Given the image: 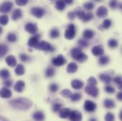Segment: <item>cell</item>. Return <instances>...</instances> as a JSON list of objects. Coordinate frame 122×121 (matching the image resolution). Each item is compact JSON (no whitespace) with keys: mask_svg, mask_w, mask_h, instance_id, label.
Here are the masks:
<instances>
[{"mask_svg":"<svg viewBox=\"0 0 122 121\" xmlns=\"http://www.w3.org/2000/svg\"><path fill=\"white\" fill-rule=\"evenodd\" d=\"M84 107H85V109L87 111H88V112H94L96 110V108H97V104L95 103H94L93 101H92L87 100L85 102Z\"/></svg>","mask_w":122,"mask_h":121,"instance_id":"cell-10","label":"cell"},{"mask_svg":"<svg viewBox=\"0 0 122 121\" xmlns=\"http://www.w3.org/2000/svg\"><path fill=\"white\" fill-rule=\"evenodd\" d=\"M58 90V86L56 84H51V86H50V91H51V92L54 93V92H56Z\"/></svg>","mask_w":122,"mask_h":121,"instance_id":"cell-49","label":"cell"},{"mask_svg":"<svg viewBox=\"0 0 122 121\" xmlns=\"http://www.w3.org/2000/svg\"><path fill=\"white\" fill-rule=\"evenodd\" d=\"M15 73L18 75V76H21L24 75L25 73V68L24 67V65H22L21 64H17L16 69H15Z\"/></svg>","mask_w":122,"mask_h":121,"instance_id":"cell-22","label":"cell"},{"mask_svg":"<svg viewBox=\"0 0 122 121\" xmlns=\"http://www.w3.org/2000/svg\"><path fill=\"white\" fill-rule=\"evenodd\" d=\"M104 105L107 108L111 109V108H114L115 107V103L114 101L111 100V99H105L104 102Z\"/></svg>","mask_w":122,"mask_h":121,"instance_id":"cell-24","label":"cell"},{"mask_svg":"<svg viewBox=\"0 0 122 121\" xmlns=\"http://www.w3.org/2000/svg\"><path fill=\"white\" fill-rule=\"evenodd\" d=\"M78 69V67L77 64L75 62H70L67 67V71L68 73H75L77 71Z\"/></svg>","mask_w":122,"mask_h":121,"instance_id":"cell-19","label":"cell"},{"mask_svg":"<svg viewBox=\"0 0 122 121\" xmlns=\"http://www.w3.org/2000/svg\"><path fill=\"white\" fill-rule=\"evenodd\" d=\"M66 62H67V60H65V58H64V56L62 55H59L58 57H56V58H54L52 60V63L56 67H61V66H62Z\"/></svg>","mask_w":122,"mask_h":121,"instance_id":"cell-8","label":"cell"},{"mask_svg":"<svg viewBox=\"0 0 122 121\" xmlns=\"http://www.w3.org/2000/svg\"><path fill=\"white\" fill-rule=\"evenodd\" d=\"M65 2L63 0H57L56 1V8L59 10V11H62L65 8Z\"/></svg>","mask_w":122,"mask_h":121,"instance_id":"cell-25","label":"cell"},{"mask_svg":"<svg viewBox=\"0 0 122 121\" xmlns=\"http://www.w3.org/2000/svg\"><path fill=\"white\" fill-rule=\"evenodd\" d=\"M112 21L109 19H105L102 25V26H99V29H108L111 27L112 26Z\"/></svg>","mask_w":122,"mask_h":121,"instance_id":"cell-30","label":"cell"},{"mask_svg":"<svg viewBox=\"0 0 122 121\" xmlns=\"http://www.w3.org/2000/svg\"><path fill=\"white\" fill-rule=\"evenodd\" d=\"M12 7H13L12 2L9 1H6L4 3H2V4L0 6V12L3 13V14L8 13L11 10Z\"/></svg>","mask_w":122,"mask_h":121,"instance_id":"cell-6","label":"cell"},{"mask_svg":"<svg viewBox=\"0 0 122 121\" xmlns=\"http://www.w3.org/2000/svg\"><path fill=\"white\" fill-rule=\"evenodd\" d=\"M119 118H120V120L122 121V111L120 112V114H119Z\"/></svg>","mask_w":122,"mask_h":121,"instance_id":"cell-58","label":"cell"},{"mask_svg":"<svg viewBox=\"0 0 122 121\" xmlns=\"http://www.w3.org/2000/svg\"><path fill=\"white\" fill-rule=\"evenodd\" d=\"M114 83H116L117 84H119L121 82H122V77L121 76H117L114 79Z\"/></svg>","mask_w":122,"mask_h":121,"instance_id":"cell-52","label":"cell"},{"mask_svg":"<svg viewBox=\"0 0 122 121\" xmlns=\"http://www.w3.org/2000/svg\"><path fill=\"white\" fill-rule=\"evenodd\" d=\"M20 59H21V60L23 61V62H26V61L29 60V56L27 55H26V54L22 53V54L20 55Z\"/></svg>","mask_w":122,"mask_h":121,"instance_id":"cell-51","label":"cell"},{"mask_svg":"<svg viewBox=\"0 0 122 121\" xmlns=\"http://www.w3.org/2000/svg\"><path fill=\"white\" fill-rule=\"evenodd\" d=\"M82 96L80 93H74V94H72L70 98H71V101H74V102H76V101H78L79 100H80Z\"/></svg>","mask_w":122,"mask_h":121,"instance_id":"cell-40","label":"cell"},{"mask_svg":"<svg viewBox=\"0 0 122 121\" xmlns=\"http://www.w3.org/2000/svg\"><path fill=\"white\" fill-rule=\"evenodd\" d=\"M9 23V16L6 14L1 15L0 16V24L3 26L7 25Z\"/></svg>","mask_w":122,"mask_h":121,"instance_id":"cell-31","label":"cell"},{"mask_svg":"<svg viewBox=\"0 0 122 121\" xmlns=\"http://www.w3.org/2000/svg\"><path fill=\"white\" fill-rule=\"evenodd\" d=\"M39 38H40L39 35H35L34 36L31 37L28 41V45L30 48H34L37 49V47L40 43Z\"/></svg>","mask_w":122,"mask_h":121,"instance_id":"cell-7","label":"cell"},{"mask_svg":"<svg viewBox=\"0 0 122 121\" xmlns=\"http://www.w3.org/2000/svg\"><path fill=\"white\" fill-rule=\"evenodd\" d=\"M84 7L87 10H92L94 8V4L92 2H87L84 4Z\"/></svg>","mask_w":122,"mask_h":121,"instance_id":"cell-46","label":"cell"},{"mask_svg":"<svg viewBox=\"0 0 122 121\" xmlns=\"http://www.w3.org/2000/svg\"><path fill=\"white\" fill-rule=\"evenodd\" d=\"M12 93L8 88L3 87L0 89V97L2 98H11Z\"/></svg>","mask_w":122,"mask_h":121,"instance_id":"cell-14","label":"cell"},{"mask_svg":"<svg viewBox=\"0 0 122 121\" xmlns=\"http://www.w3.org/2000/svg\"><path fill=\"white\" fill-rule=\"evenodd\" d=\"M94 1H101L102 0H94Z\"/></svg>","mask_w":122,"mask_h":121,"instance_id":"cell-60","label":"cell"},{"mask_svg":"<svg viewBox=\"0 0 122 121\" xmlns=\"http://www.w3.org/2000/svg\"><path fill=\"white\" fill-rule=\"evenodd\" d=\"M24 88H25V83L24 81L21 80H19L14 86V90L18 93L22 92L24 91Z\"/></svg>","mask_w":122,"mask_h":121,"instance_id":"cell-17","label":"cell"},{"mask_svg":"<svg viewBox=\"0 0 122 121\" xmlns=\"http://www.w3.org/2000/svg\"><path fill=\"white\" fill-rule=\"evenodd\" d=\"M87 83H88V84H90V85H94V86H96V85L97 84V79H96L94 77H90V78L88 79V80H87Z\"/></svg>","mask_w":122,"mask_h":121,"instance_id":"cell-44","label":"cell"},{"mask_svg":"<svg viewBox=\"0 0 122 121\" xmlns=\"http://www.w3.org/2000/svg\"><path fill=\"white\" fill-rule=\"evenodd\" d=\"M25 30L31 34H35L38 31V27L36 24L28 23L25 25Z\"/></svg>","mask_w":122,"mask_h":121,"instance_id":"cell-12","label":"cell"},{"mask_svg":"<svg viewBox=\"0 0 122 121\" xmlns=\"http://www.w3.org/2000/svg\"><path fill=\"white\" fill-rule=\"evenodd\" d=\"M69 118H70V121H82V116L81 113L80 111H70V113L69 115Z\"/></svg>","mask_w":122,"mask_h":121,"instance_id":"cell-11","label":"cell"},{"mask_svg":"<svg viewBox=\"0 0 122 121\" xmlns=\"http://www.w3.org/2000/svg\"><path fill=\"white\" fill-rule=\"evenodd\" d=\"M94 36V32L90 29H86L83 32V37L86 39H92Z\"/></svg>","mask_w":122,"mask_h":121,"instance_id":"cell-26","label":"cell"},{"mask_svg":"<svg viewBox=\"0 0 122 121\" xmlns=\"http://www.w3.org/2000/svg\"><path fill=\"white\" fill-rule=\"evenodd\" d=\"M104 119H105V121H114L115 117H114V116L113 113H107L106 114L105 117H104Z\"/></svg>","mask_w":122,"mask_h":121,"instance_id":"cell-42","label":"cell"},{"mask_svg":"<svg viewBox=\"0 0 122 121\" xmlns=\"http://www.w3.org/2000/svg\"><path fill=\"white\" fill-rule=\"evenodd\" d=\"M9 103L13 108L19 110H29L33 106V102L30 99L24 97L11 100Z\"/></svg>","mask_w":122,"mask_h":121,"instance_id":"cell-1","label":"cell"},{"mask_svg":"<svg viewBox=\"0 0 122 121\" xmlns=\"http://www.w3.org/2000/svg\"><path fill=\"white\" fill-rule=\"evenodd\" d=\"M76 30L73 24H70L65 32V37L67 40H72L75 37Z\"/></svg>","mask_w":122,"mask_h":121,"instance_id":"cell-2","label":"cell"},{"mask_svg":"<svg viewBox=\"0 0 122 121\" xmlns=\"http://www.w3.org/2000/svg\"><path fill=\"white\" fill-rule=\"evenodd\" d=\"M119 45L118 43V41L116 40V39H110L109 41H108V45L111 48H115L116 47H117Z\"/></svg>","mask_w":122,"mask_h":121,"instance_id":"cell-34","label":"cell"},{"mask_svg":"<svg viewBox=\"0 0 122 121\" xmlns=\"http://www.w3.org/2000/svg\"><path fill=\"white\" fill-rule=\"evenodd\" d=\"M82 53V50L80 48H73L71 50V55L73 59H75V60H77V59L79 58V57L81 55V54Z\"/></svg>","mask_w":122,"mask_h":121,"instance_id":"cell-18","label":"cell"},{"mask_svg":"<svg viewBox=\"0 0 122 121\" xmlns=\"http://www.w3.org/2000/svg\"><path fill=\"white\" fill-rule=\"evenodd\" d=\"M4 86L6 87H11V86L12 85V82L11 80H6L4 82Z\"/></svg>","mask_w":122,"mask_h":121,"instance_id":"cell-54","label":"cell"},{"mask_svg":"<svg viewBox=\"0 0 122 121\" xmlns=\"http://www.w3.org/2000/svg\"><path fill=\"white\" fill-rule=\"evenodd\" d=\"M70 113V110L67 108H63L60 110V117L61 118H66L69 117Z\"/></svg>","mask_w":122,"mask_h":121,"instance_id":"cell-23","label":"cell"},{"mask_svg":"<svg viewBox=\"0 0 122 121\" xmlns=\"http://www.w3.org/2000/svg\"><path fill=\"white\" fill-rule=\"evenodd\" d=\"M87 59H88L87 55H86L84 53H82L81 55L79 57V58L77 59V61H78L79 62H86V61L87 60Z\"/></svg>","mask_w":122,"mask_h":121,"instance_id":"cell-43","label":"cell"},{"mask_svg":"<svg viewBox=\"0 0 122 121\" xmlns=\"http://www.w3.org/2000/svg\"><path fill=\"white\" fill-rule=\"evenodd\" d=\"M109 6H110V7L112 8V9L117 8V6H118L117 1V0H111L110 2H109Z\"/></svg>","mask_w":122,"mask_h":121,"instance_id":"cell-50","label":"cell"},{"mask_svg":"<svg viewBox=\"0 0 122 121\" xmlns=\"http://www.w3.org/2000/svg\"><path fill=\"white\" fill-rule=\"evenodd\" d=\"M22 17V11L21 9H15L13 13H12V16H11V18L14 21H16V20H19V19H21Z\"/></svg>","mask_w":122,"mask_h":121,"instance_id":"cell-20","label":"cell"},{"mask_svg":"<svg viewBox=\"0 0 122 121\" xmlns=\"http://www.w3.org/2000/svg\"><path fill=\"white\" fill-rule=\"evenodd\" d=\"M5 61H6V63L7 64V65L11 67H14L16 65V63H17L16 59L14 55H9L6 58Z\"/></svg>","mask_w":122,"mask_h":121,"instance_id":"cell-15","label":"cell"},{"mask_svg":"<svg viewBox=\"0 0 122 121\" xmlns=\"http://www.w3.org/2000/svg\"><path fill=\"white\" fill-rule=\"evenodd\" d=\"M62 108V105L61 103H56L53 106V111L54 112H58V111H60Z\"/></svg>","mask_w":122,"mask_h":121,"instance_id":"cell-45","label":"cell"},{"mask_svg":"<svg viewBox=\"0 0 122 121\" xmlns=\"http://www.w3.org/2000/svg\"><path fill=\"white\" fill-rule=\"evenodd\" d=\"M67 17H68V19H70V20H73V19H75V14L74 12H69L68 14H67Z\"/></svg>","mask_w":122,"mask_h":121,"instance_id":"cell-53","label":"cell"},{"mask_svg":"<svg viewBox=\"0 0 122 121\" xmlns=\"http://www.w3.org/2000/svg\"><path fill=\"white\" fill-rule=\"evenodd\" d=\"M117 99H118V100H119V101H122V92H119V93H117Z\"/></svg>","mask_w":122,"mask_h":121,"instance_id":"cell-55","label":"cell"},{"mask_svg":"<svg viewBox=\"0 0 122 121\" xmlns=\"http://www.w3.org/2000/svg\"><path fill=\"white\" fill-rule=\"evenodd\" d=\"M92 19H93V14L89 12V13H85L82 19L84 22H88L91 21Z\"/></svg>","mask_w":122,"mask_h":121,"instance_id":"cell-35","label":"cell"},{"mask_svg":"<svg viewBox=\"0 0 122 121\" xmlns=\"http://www.w3.org/2000/svg\"><path fill=\"white\" fill-rule=\"evenodd\" d=\"M30 13L32 15L36 16L38 19L42 18L45 14V10L41 7H34L30 9Z\"/></svg>","mask_w":122,"mask_h":121,"instance_id":"cell-5","label":"cell"},{"mask_svg":"<svg viewBox=\"0 0 122 121\" xmlns=\"http://www.w3.org/2000/svg\"><path fill=\"white\" fill-rule=\"evenodd\" d=\"M85 91L88 95L91 96L92 97H94V98L97 97L98 96V94H99L98 89L95 86H94V85H90L89 84L88 86H87L85 87Z\"/></svg>","mask_w":122,"mask_h":121,"instance_id":"cell-4","label":"cell"},{"mask_svg":"<svg viewBox=\"0 0 122 121\" xmlns=\"http://www.w3.org/2000/svg\"><path fill=\"white\" fill-rule=\"evenodd\" d=\"M109 62V59L108 57L107 56H101L99 60V62L101 65H105L107 64Z\"/></svg>","mask_w":122,"mask_h":121,"instance_id":"cell-37","label":"cell"},{"mask_svg":"<svg viewBox=\"0 0 122 121\" xmlns=\"http://www.w3.org/2000/svg\"><path fill=\"white\" fill-rule=\"evenodd\" d=\"M65 2V4H72L73 3V0H63Z\"/></svg>","mask_w":122,"mask_h":121,"instance_id":"cell-56","label":"cell"},{"mask_svg":"<svg viewBox=\"0 0 122 121\" xmlns=\"http://www.w3.org/2000/svg\"><path fill=\"white\" fill-rule=\"evenodd\" d=\"M78 45L81 48H87L89 45V43L85 39H80L78 41Z\"/></svg>","mask_w":122,"mask_h":121,"instance_id":"cell-41","label":"cell"},{"mask_svg":"<svg viewBox=\"0 0 122 121\" xmlns=\"http://www.w3.org/2000/svg\"><path fill=\"white\" fill-rule=\"evenodd\" d=\"M120 8H121V9L122 10V4H121V5H120Z\"/></svg>","mask_w":122,"mask_h":121,"instance_id":"cell-61","label":"cell"},{"mask_svg":"<svg viewBox=\"0 0 122 121\" xmlns=\"http://www.w3.org/2000/svg\"><path fill=\"white\" fill-rule=\"evenodd\" d=\"M29 0H16V4L18 6H25L26 4H27Z\"/></svg>","mask_w":122,"mask_h":121,"instance_id":"cell-47","label":"cell"},{"mask_svg":"<svg viewBox=\"0 0 122 121\" xmlns=\"http://www.w3.org/2000/svg\"><path fill=\"white\" fill-rule=\"evenodd\" d=\"M118 88H119L120 90H122V82H121L119 84H118Z\"/></svg>","mask_w":122,"mask_h":121,"instance_id":"cell-57","label":"cell"},{"mask_svg":"<svg viewBox=\"0 0 122 121\" xmlns=\"http://www.w3.org/2000/svg\"><path fill=\"white\" fill-rule=\"evenodd\" d=\"M37 49L44 50V51H49V52H53L55 50V48L51 46V44L47 43L46 41H41L39 43Z\"/></svg>","mask_w":122,"mask_h":121,"instance_id":"cell-3","label":"cell"},{"mask_svg":"<svg viewBox=\"0 0 122 121\" xmlns=\"http://www.w3.org/2000/svg\"><path fill=\"white\" fill-rule=\"evenodd\" d=\"M99 78L104 82L107 83V84H109L112 80V78L111 76H109V74H101L99 75Z\"/></svg>","mask_w":122,"mask_h":121,"instance_id":"cell-21","label":"cell"},{"mask_svg":"<svg viewBox=\"0 0 122 121\" xmlns=\"http://www.w3.org/2000/svg\"><path fill=\"white\" fill-rule=\"evenodd\" d=\"M60 35V32L57 29H53L51 31V37L52 38H57Z\"/></svg>","mask_w":122,"mask_h":121,"instance_id":"cell-39","label":"cell"},{"mask_svg":"<svg viewBox=\"0 0 122 121\" xmlns=\"http://www.w3.org/2000/svg\"><path fill=\"white\" fill-rule=\"evenodd\" d=\"M1 33H2V29H1V27L0 26V34H1Z\"/></svg>","mask_w":122,"mask_h":121,"instance_id":"cell-59","label":"cell"},{"mask_svg":"<svg viewBox=\"0 0 122 121\" xmlns=\"http://www.w3.org/2000/svg\"><path fill=\"white\" fill-rule=\"evenodd\" d=\"M92 53L94 56H101L104 54V50L102 45H96L92 49Z\"/></svg>","mask_w":122,"mask_h":121,"instance_id":"cell-13","label":"cell"},{"mask_svg":"<svg viewBox=\"0 0 122 121\" xmlns=\"http://www.w3.org/2000/svg\"><path fill=\"white\" fill-rule=\"evenodd\" d=\"M10 77V72L4 69H1L0 71V77H1L2 79H8Z\"/></svg>","mask_w":122,"mask_h":121,"instance_id":"cell-33","label":"cell"},{"mask_svg":"<svg viewBox=\"0 0 122 121\" xmlns=\"http://www.w3.org/2000/svg\"><path fill=\"white\" fill-rule=\"evenodd\" d=\"M9 48L6 45L1 44L0 45V58H3L7 53H8Z\"/></svg>","mask_w":122,"mask_h":121,"instance_id":"cell-28","label":"cell"},{"mask_svg":"<svg viewBox=\"0 0 122 121\" xmlns=\"http://www.w3.org/2000/svg\"><path fill=\"white\" fill-rule=\"evenodd\" d=\"M33 118L36 121H43L45 118V116H44V114L41 111H37L34 113Z\"/></svg>","mask_w":122,"mask_h":121,"instance_id":"cell-27","label":"cell"},{"mask_svg":"<svg viewBox=\"0 0 122 121\" xmlns=\"http://www.w3.org/2000/svg\"><path fill=\"white\" fill-rule=\"evenodd\" d=\"M72 92L68 89H64L61 92V95L65 98H69L72 96Z\"/></svg>","mask_w":122,"mask_h":121,"instance_id":"cell-36","label":"cell"},{"mask_svg":"<svg viewBox=\"0 0 122 121\" xmlns=\"http://www.w3.org/2000/svg\"><path fill=\"white\" fill-rule=\"evenodd\" d=\"M72 87L75 89H81L84 87V83L79 79H74L71 82Z\"/></svg>","mask_w":122,"mask_h":121,"instance_id":"cell-16","label":"cell"},{"mask_svg":"<svg viewBox=\"0 0 122 121\" xmlns=\"http://www.w3.org/2000/svg\"><path fill=\"white\" fill-rule=\"evenodd\" d=\"M55 74V69L53 67H48L46 70V75L47 77H52L53 75Z\"/></svg>","mask_w":122,"mask_h":121,"instance_id":"cell-38","label":"cell"},{"mask_svg":"<svg viewBox=\"0 0 122 121\" xmlns=\"http://www.w3.org/2000/svg\"><path fill=\"white\" fill-rule=\"evenodd\" d=\"M104 89H105V91L107 93H114L115 92L114 88H113L111 86H106L105 88H104Z\"/></svg>","mask_w":122,"mask_h":121,"instance_id":"cell-48","label":"cell"},{"mask_svg":"<svg viewBox=\"0 0 122 121\" xmlns=\"http://www.w3.org/2000/svg\"><path fill=\"white\" fill-rule=\"evenodd\" d=\"M7 40L10 43H14L17 40V36L16 34L13 33H10L8 34L7 35Z\"/></svg>","mask_w":122,"mask_h":121,"instance_id":"cell-32","label":"cell"},{"mask_svg":"<svg viewBox=\"0 0 122 121\" xmlns=\"http://www.w3.org/2000/svg\"><path fill=\"white\" fill-rule=\"evenodd\" d=\"M85 14V12L84 9H82L80 8V7L76 9L75 11V16H76L77 18L81 19H82V17L84 16Z\"/></svg>","mask_w":122,"mask_h":121,"instance_id":"cell-29","label":"cell"},{"mask_svg":"<svg viewBox=\"0 0 122 121\" xmlns=\"http://www.w3.org/2000/svg\"><path fill=\"white\" fill-rule=\"evenodd\" d=\"M96 14H97V16L99 18L103 19V18H105V17L107 16V15H108V10H107V9L104 6H100L97 9V10L96 11Z\"/></svg>","mask_w":122,"mask_h":121,"instance_id":"cell-9","label":"cell"}]
</instances>
